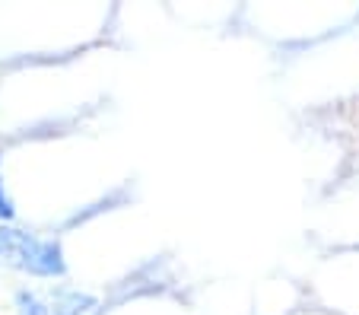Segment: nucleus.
Segmentation results:
<instances>
[{
    "label": "nucleus",
    "mask_w": 359,
    "mask_h": 315,
    "mask_svg": "<svg viewBox=\"0 0 359 315\" xmlns=\"http://www.w3.org/2000/svg\"><path fill=\"white\" fill-rule=\"evenodd\" d=\"M48 302H51V315H86L89 309H95V296L80 290H55Z\"/></svg>",
    "instance_id": "obj_2"
},
{
    "label": "nucleus",
    "mask_w": 359,
    "mask_h": 315,
    "mask_svg": "<svg viewBox=\"0 0 359 315\" xmlns=\"http://www.w3.org/2000/svg\"><path fill=\"white\" fill-rule=\"evenodd\" d=\"M16 312L20 315H51V302L41 300L32 290H20V293H16Z\"/></svg>",
    "instance_id": "obj_3"
},
{
    "label": "nucleus",
    "mask_w": 359,
    "mask_h": 315,
    "mask_svg": "<svg viewBox=\"0 0 359 315\" xmlns=\"http://www.w3.org/2000/svg\"><path fill=\"white\" fill-rule=\"evenodd\" d=\"M0 261L32 277H61L67 271L64 248L57 239H39L7 223H0Z\"/></svg>",
    "instance_id": "obj_1"
},
{
    "label": "nucleus",
    "mask_w": 359,
    "mask_h": 315,
    "mask_svg": "<svg viewBox=\"0 0 359 315\" xmlns=\"http://www.w3.org/2000/svg\"><path fill=\"white\" fill-rule=\"evenodd\" d=\"M13 213H16V207H13V201H10L7 188H4V178H0V223H10Z\"/></svg>",
    "instance_id": "obj_4"
}]
</instances>
